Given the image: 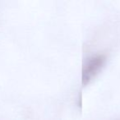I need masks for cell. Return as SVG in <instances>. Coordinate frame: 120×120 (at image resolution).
Returning a JSON list of instances; mask_svg holds the SVG:
<instances>
[{
	"instance_id": "obj_1",
	"label": "cell",
	"mask_w": 120,
	"mask_h": 120,
	"mask_svg": "<svg viewBox=\"0 0 120 120\" xmlns=\"http://www.w3.org/2000/svg\"><path fill=\"white\" fill-rule=\"evenodd\" d=\"M105 61V55L96 54L90 57L86 65L83 68L82 72V81L84 82L89 81L102 67Z\"/></svg>"
}]
</instances>
